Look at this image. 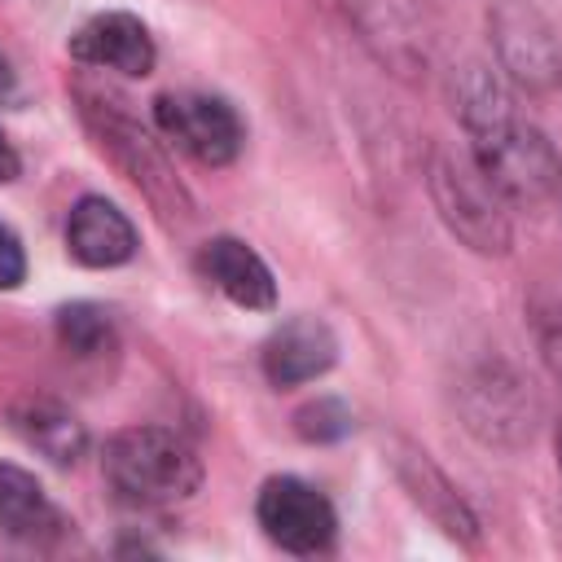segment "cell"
I'll list each match as a JSON object with an SVG mask.
<instances>
[{
	"label": "cell",
	"instance_id": "6da1fadb",
	"mask_svg": "<svg viewBox=\"0 0 562 562\" xmlns=\"http://www.w3.org/2000/svg\"><path fill=\"white\" fill-rule=\"evenodd\" d=\"M452 101H457V119L470 136L474 162L487 171V180L501 189V198L509 206L536 211L553 189H562V162H558L553 145L544 140V132L531 119H522V110L501 75H492L479 61L461 66L457 83H452Z\"/></svg>",
	"mask_w": 562,
	"mask_h": 562
},
{
	"label": "cell",
	"instance_id": "7a4b0ae2",
	"mask_svg": "<svg viewBox=\"0 0 562 562\" xmlns=\"http://www.w3.org/2000/svg\"><path fill=\"white\" fill-rule=\"evenodd\" d=\"M75 97H79V119L92 132L97 149L149 198V206L162 220H180V224L193 220V202H189L176 167L167 162L158 140L136 123L127 101L114 97L110 88H92V83H75Z\"/></svg>",
	"mask_w": 562,
	"mask_h": 562
},
{
	"label": "cell",
	"instance_id": "3957f363",
	"mask_svg": "<svg viewBox=\"0 0 562 562\" xmlns=\"http://www.w3.org/2000/svg\"><path fill=\"white\" fill-rule=\"evenodd\" d=\"M105 483L127 505H180L202 487V457L193 443L167 426H127L105 443Z\"/></svg>",
	"mask_w": 562,
	"mask_h": 562
},
{
	"label": "cell",
	"instance_id": "277c9868",
	"mask_svg": "<svg viewBox=\"0 0 562 562\" xmlns=\"http://www.w3.org/2000/svg\"><path fill=\"white\" fill-rule=\"evenodd\" d=\"M426 184L435 198L439 220L448 224V233L470 246L474 255H509L514 246V228H509V202L501 198V189L487 180V171L474 162V154L465 149H435L430 167H426Z\"/></svg>",
	"mask_w": 562,
	"mask_h": 562
},
{
	"label": "cell",
	"instance_id": "5b68a950",
	"mask_svg": "<svg viewBox=\"0 0 562 562\" xmlns=\"http://www.w3.org/2000/svg\"><path fill=\"white\" fill-rule=\"evenodd\" d=\"M457 400H461L465 426H470L483 443H496V448H518V443H527L531 430H536V417H540V400H536L531 382H522V373L509 369L505 360H483V364H474V369L461 378Z\"/></svg>",
	"mask_w": 562,
	"mask_h": 562
},
{
	"label": "cell",
	"instance_id": "8992f818",
	"mask_svg": "<svg viewBox=\"0 0 562 562\" xmlns=\"http://www.w3.org/2000/svg\"><path fill=\"white\" fill-rule=\"evenodd\" d=\"M158 132L202 167H228L246 140L237 110L211 92H162L154 101Z\"/></svg>",
	"mask_w": 562,
	"mask_h": 562
},
{
	"label": "cell",
	"instance_id": "52a82bcc",
	"mask_svg": "<svg viewBox=\"0 0 562 562\" xmlns=\"http://www.w3.org/2000/svg\"><path fill=\"white\" fill-rule=\"evenodd\" d=\"M255 518H259L263 536L285 553H325L338 531L334 505L312 483H303L294 474H277L259 487Z\"/></svg>",
	"mask_w": 562,
	"mask_h": 562
},
{
	"label": "cell",
	"instance_id": "ba28073f",
	"mask_svg": "<svg viewBox=\"0 0 562 562\" xmlns=\"http://www.w3.org/2000/svg\"><path fill=\"white\" fill-rule=\"evenodd\" d=\"M334 360H338V338L321 316H290L263 342V373L281 391L329 373Z\"/></svg>",
	"mask_w": 562,
	"mask_h": 562
},
{
	"label": "cell",
	"instance_id": "9c48e42d",
	"mask_svg": "<svg viewBox=\"0 0 562 562\" xmlns=\"http://www.w3.org/2000/svg\"><path fill=\"white\" fill-rule=\"evenodd\" d=\"M70 57L97 70H119V75H149L158 53L154 35L145 31L140 18L132 13H97L70 35Z\"/></svg>",
	"mask_w": 562,
	"mask_h": 562
},
{
	"label": "cell",
	"instance_id": "30bf717a",
	"mask_svg": "<svg viewBox=\"0 0 562 562\" xmlns=\"http://www.w3.org/2000/svg\"><path fill=\"white\" fill-rule=\"evenodd\" d=\"M395 474H400V483L408 487V496H413V505L443 531V536H452V540H461V544H474L479 540V518L470 514V505L461 501V492L443 479V470L422 452V448H413V443H395Z\"/></svg>",
	"mask_w": 562,
	"mask_h": 562
},
{
	"label": "cell",
	"instance_id": "8fae6325",
	"mask_svg": "<svg viewBox=\"0 0 562 562\" xmlns=\"http://www.w3.org/2000/svg\"><path fill=\"white\" fill-rule=\"evenodd\" d=\"M198 272L211 290H220L228 303L246 312H268L277 303V281L268 263L237 237H211L198 255Z\"/></svg>",
	"mask_w": 562,
	"mask_h": 562
},
{
	"label": "cell",
	"instance_id": "7c38bea8",
	"mask_svg": "<svg viewBox=\"0 0 562 562\" xmlns=\"http://www.w3.org/2000/svg\"><path fill=\"white\" fill-rule=\"evenodd\" d=\"M66 250L83 268H119L136 255V228L114 202L79 198L66 220Z\"/></svg>",
	"mask_w": 562,
	"mask_h": 562
},
{
	"label": "cell",
	"instance_id": "4fadbf2b",
	"mask_svg": "<svg viewBox=\"0 0 562 562\" xmlns=\"http://www.w3.org/2000/svg\"><path fill=\"white\" fill-rule=\"evenodd\" d=\"M496 48H501V61L514 70V79L527 88H549L562 75L558 44L531 9H518V4L496 9Z\"/></svg>",
	"mask_w": 562,
	"mask_h": 562
},
{
	"label": "cell",
	"instance_id": "5bb4252c",
	"mask_svg": "<svg viewBox=\"0 0 562 562\" xmlns=\"http://www.w3.org/2000/svg\"><path fill=\"white\" fill-rule=\"evenodd\" d=\"M0 531L13 540H31V544L53 540L61 531V514L40 487V479L9 461H0Z\"/></svg>",
	"mask_w": 562,
	"mask_h": 562
},
{
	"label": "cell",
	"instance_id": "9a60e30c",
	"mask_svg": "<svg viewBox=\"0 0 562 562\" xmlns=\"http://www.w3.org/2000/svg\"><path fill=\"white\" fill-rule=\"evenodd\" d=\"M9 422H13V430L22 435L26 448L44 452L57 465H75L88 448L83 422L70 408H61L57 400H22V404H13Z\"/></svg>",
	"mask_w": 562,
	"mask_h": 562
},
{
	"label": "cell",
	"instance_id": "2e32d148",
	"mask_svg": "<svg viewBox=\"0 0 562 562\" xmlns=\"http://www.w3.org/2000/svg\"><path fill=\"white\" fill-rule=\"evenodd\" d=\"M527 321L544 364L562 378V272H544L527 294Z\"/></svg>",
	"mask_w": 562,
	"mask_h": 562
},
{
	"label": "cell",
	"instance_id": "e0dca14e",
	"mask_svg": "<svg viewBox=\"0 0 562 562\" xmlns=\"http://www.w3.org/2000/svg\"><path fill=\"white\" fill-rule=\"evenodd\" d=\"M57 338H61V347L70 356H83V360L114 351V325H110L105 307H97V303H70V307H61L57 312Z\"/></svg>",
	"mask_w": 562,
	"mask_h": 562
},
{
	"label": "cell",
	"instance_id": "ac0fdd59",
	"mask_svg": "<svg viewBox=\"0 0 562 562\" xmlns=\"http://www.w3.org/2000/svg\"><path fill=\"white\" fill-rule=\"evenodd\" d=\"M294 430L307 439V443H329V439H342L351 430V408L342 400H312L294 413Z\"/></svg>",
	"mask_w": 562,
	"mask_h": 562
},
{
	"label": "cell",
	"instance_id": "d6986e66",
	"mask_svg": "<svg viewBox=\"0 0 562 562\" xmlns=\"http://www.w3.org/2000/svg\"><path fill=\"white\" fill-rule=\"evenodd\" d=\"M26 277V255H22V241L9 224H0V290H13L22 285Z\"/></svg>",
	"mask_w": 562,
	"mask_h": 562
},
{
	"label": "cell",
	"instance_id": "ffe728a7",
	"mask_svg": "<svg viewBox=\"0 0 562 562\" xmlns=\"http://www.w3.org/2000/svg\"><path fill=\"white\" fill-rule=\"evenodd\" d=\"M18 97H22V88H18V70H13L9 53L0 48V105H13Z\"/></svg>",
	"mask_w": 562,
	"mask_h": 562
},
{
	"label": "cell",
	"instance_id": "44dd1931",
	"mask_svg": "<svg viewBox=\"0 0 562 562\" xmlns=\"http://www.w3.org/2000/svg\"><path fill=\"white\" fill-rule=\"evenodd\" d=\"M18 176V149L9 145V136L0 132V184H9Z\"/></svg>",
	"mask_w": 562,
	"mask_h": 562
},
{
	"label": "cell",
	"instance_id": "7402d4cb",
	"mask_svg": "<svg viewBox=\"0 0 562 562\" xmlns=\"http://www.w3.org/2000/svg\"><path fill=\"white\" fill-rule=\"evenodd\" d=\"M553 448H558V470H562V417H558V435H553Z\"/></svg>",
	"mask_w": 562,
	"mask_h": 562
}]
</instances>
